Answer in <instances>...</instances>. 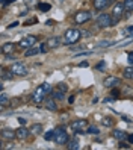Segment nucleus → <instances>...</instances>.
<instances>
[{
  "mask_svg": "<svg viewBox=\"0 0 133 150\" xmlns=\"http://www.w3.org/2000/svg\"><path fill=\"white\" fill-rule=\"evenodd\" d=\"M51 85L50 83H41L39 86H37L35 88V91H33V94H32V102L35 103V105H39V103H42L44 100L47 99V96H50L51 94Z\"/></svg>",
  "mask_w": 133,
  "mask_h": 150,
  "instance_id": "nucleus-1",
  "label": "nucleus"
},
{
  "mask_svg": "<svg viewBox=\"0 0 133 150\" xmlns=\"http://www.w3.org/2000/svg\"><path fill=\"white\" fill-rule=\"evenodd\" d=\"M120 20H115L112 14H100L97 17V26L101 29H106V28H113V26H117Z\"/></svg>",
  "mask_w": 133,
  "mask_h": 150,
  "instance_id": "nucleus-2",
  "label": "nucleus"
},
{
  "mask_svg": "<svg viewBox=\"0 0 133 150\" xmlns=\"http://www.w3.org/2000/svg\"><path fill=\"white\" fill-rule=\"evenodd\" d=\"M83 37L82 35V30H79L76 28H71V29H68L64 35V44H67V46H71V44H76L79 40H80Z\"/></svg>",
  "mask_w": 133,
  "mask_h": 150,
  "instance_id": "nucleus-3",
  "label": "nucleus"
},
{
  "mask_svg": "<svg viewBox=\"0 0 133 150\" xmlns=\"http://www.w3.org/2000/svg\"><path fill=\"white\" fill-rule=\"evenodd\" d=\"M91 18H92L91 12H89V11H85V9L77 11V12L74 14V23H76V24H83V23H88Z\"/></svg>",
  "mask_w": 133,
  "mask_h": 150,
  "instance_id": "nucleus-4",
  "label": "nucleus"
},
{
  "mask_svg": "<svg viewBox=\"0 0 133 150\" xmlns=\"http://www.w3.org/2000/svg\"><path fill=\"white\" fill-rule=\"evenodd\" d=\"M55 130H56V134H55V143L59 144V146L67 144L70 138H68V134L65 132V129H64V127H58V129H55Z\"/></svg>",
  "mask_w": 133,
  "mask_h": 150,
  "instance_id": "nucleus-5",
  "label": "nucleus"
},
{
  "mask_svg": "<svg viewBox=\"0 0 133 150\" xmlns=\"http://www.w3.org/2000/svg\"><path fill=\"white\" fill-rule=\"evenodd\" d=\"M37 41H38V37H35V35H27V37H24V38L20 40L18 46L26 50V49H29V47H33L35 44H37Z\"/></svg>",
  "mask_w": 133,
  "mask_h": 150,
  "instance_id": "nucleus-6",
  "label": "nucleus"
},
{
  "mask_svg": "<svg viewBox=\"0 0 133 150\" xmlns=\"http://www.w3.org/2000/svg\"><path fill=\"white\" fill-rule=\"evenodd\" d=\"M70 127H71V130L77 132V134H83V130L88 129V121L86 120H74L70 123Z\"/></svg>",
  "mask_w": 133,
  "mask_h": 150,
  "instance_id": "nucleus-7",
  "label": "nucleus"
},
{
  "mask_svg": "<svg viewBox=\"0 0 133 150\" xmlns=\"http://www.w3.org/2000/svg\"><path fill=\"white\" fill-rule=\"evenodd\" d=\"M9 70L15 76H26V74H27V67H26L23 62H14L9 67Z\"/></svg>",
  "mask_w": 133,
  "mask_h": 150,
  "instance_id": "nucleus-8",
  "label": "nucleus"
},
{
  "mask_svg": "<svg viewBox=\"0 0 133 150\" xmlns=\"http://www.w3.org/2000/svg\"><path fill=\"white\" fill-rule=\"evenodd\" d=\"M0 137H2L3 141H12L14 138H17V132L11 127H3L2 132H0Z\"/></svg>",
  "mask_w": 133,
  "mask_h": 150,
  "instance_id": "nucleus-9",
  "label": "nucleus"
},
{
  "mask_svg": "<svg viewBox=\"0 0 133 150\" xmlns=\"http://www.w3.org/2000/svg\"><path fill=\"white\" fill-rule=\"evenodd\" d=\"M124 11H126V8H124V3H115L113 9H112V17L115 20H120L121 17L124 15Z\"/></svg>",
  "mask_w": 133,
  "mask_h": 150,
  "instance_id": "nucleus-10",
  "label": "nucleus"
},
{
  "mask_svg": "<svg viewBox=\"0 0 133 150\" xmlns=\"http://www.w3.org/2000/svg\"><path fill=\"white\" fill-rule=\"evenodd\" d=\"M121 83V81L117 77V76H108L103 81V85L106 86V88H115V86H118Z\"/></svg>",
  "mask_w": 133,
  "mask_h": 150,
  "instance_id": "nucleus-11",
  "label": "nucleus"
},
{
  "mask_svg": "<svg viewBox=\"0 0 133 150\" xmlns=\"http://www.w3.org/2000/svg\"><path fill=\"white\" fill-rule=\"evenodd\" d=\"M62 42H64V41H62L59 37H51V38H49V40L46 41V44H47L49 49H58Z\"/></svg>",
  "mask_w": 133,
  "mask_h": 150,
  "instance_id": "nucleus-12",
  "label": "nucleus"
},
{
  "mask_svg": "<svg viewBox=\"0 0 133 150\" xmlns=\"http://www.w3.org/2000/svg\"><path fill=\"white\" fill-rule=\"evenodd\" d=\"M44 105H46V108L49 109V111H58V103H56V99H53V97L50 96V97H47L46 100H44Z\"/></svg>",
  "mask_w": 133,
  "mask_h": 150,
  "instance_id": "nucleus-13",
  "label": "nucleus"
},
{
  "mask_svg": "<svg viewBox=\"0 0 133 150\" xmlns=\"http://www.w3.org/2000/svg\"><path fill=\"white\" fill-rule=\"evenodd\" d=\"M15 132H17V138H18V139H27L29 135L32 134V132H30L29 129H26L24 126H20Z\"/></svg>",
  "mask_w": 133,
  "mask_h": 150,
  "instance_id": "nucleus-14",
  "label": "nucleus"
},
{
  "mask_svg": "<svg viewBox=\"0 0 133 150\" xmlns=\"http://www.w3.org/2000/svg\"><path fill=\"white\" fill-rule=\"evenodd\" d=\"M112 2V0H92V5L97 11H103L104 8H108L109 3Z\"/></svg>",
  "mask_w": 133,
  "mask_h": 150,
  "instance_id": "nucleus-15",
  "label": "nucleus"
},
{
  "mask_svg": "<svg viewBox=\"0 0 133 150\" xmlns=\"http://www.w3.org/2000/svg\"><path fill=\"white\" fill-rule=\"evenodd\" d=\"M14 52H15V44L14 42H5L2 46V53L6 55V56H9Z\"/></svg>",
  "mask_w": 133,
  "mask_h": 150,
  "instance_id": "nucleus-16",
  "label": "nucleus"
},
{
  "mask_svg": "<svg viewBox=\"0 0 133 150\" xmlns=\"http://www.w3.org/2000/svg\"><path fill=\"white\" fill-rule=\"evenodd\" d=\"M112 137L115 138V139H118V141H124V139H127V134L124 130H120V129H113V132H112Z\"/></svg>",
  "mask_w": 133,
  "mask_h": 150,
  "instance_id": "nucleus-17",
  "label": "nucleus"
},
{
  "mask_svg": "<svg viewBox=\"0 0 133 150\" xmlns=\"http://www.w3.org/2000/svg\"><path fill=\"white\" fill-rule=\"evenodd\" d=\"M8 105L11 106V100H9V97L2 91V94H0V109H5Z\"/></svg>",
  "mask_w": 133,
  "mask_h": 150,
  "instance_id": "nucleus-18",
  "label": "nucleus"
},
{
  "mask_svg": "<svg viewBox=\"0 0 133 150\" xmlns=\"http://www.w3.org/2000/svg\"><path fill=\"white\" fill-rule=\"evenodd\" d=\"M38 53H41V49H38V47H29V49H26L24 56L26 58H30V56H35V55H38Z\"/></svg>",
  "mask_w": 133,
  "mask_h": 150,
  "instance_id": "nucleus-19",
  "label": "nucleus"
},
{
  "mask_svg": "<svg viewBox=\"0 0 133 150\" xmlns=\"http://www.w3.org/2000/svg\"><path fill=\"white\" fill-rule=\"evenodd\" d=\"M50 96L53 97V99H56V100H59V102L65 99V93H64V91H61V90H58V88H56V90H53Z\"/></svg>",
  "mask_w": 133,
  "mask_h": 150,
  "instance_id": "nucleus-20",
  "label": "nucleus"
},
{
  "mask_svg": "<svg viewBox=\"0 0 133 150\" xmlns=\"http://www.w3.org/2000/svg\"><path fill=\"white\" fill-rule=\"evenodd\" d=\"M0 76H2V82L3 81H6V79H9V81H11V79L15 76L12 71H11V70H6V68H2V73H0Z\"/></svg>",
  "mask_w": 133,
  "mask_h": 150,
  "instance_id": "nucleus-21",
  "label": "nucleus"
},
{
  "mask_svg": "<svg viewBox=\"0 0 133 150\" xmlns=\"http://www.w3.org/2000/svg\"><path fill=\"white\" fill-rule=\"evenodd\" d=\"M122 76L126 79H133V65H129L122 70Z\"/></svg>",
  "mask_w": 133,
  "mask_h": 150,
  "instance_id": "nucleus-22",
  "label": "nucleus"
},
{
  "mask_svg": "<svg viewBox=\"0 0 133 150\" xmlns=\"http://www.w3.org/2000/svg\"><path fill=\"white\" fill-rule=\"evenodd\" d=\"M42 130H44V127H42V125H39V123L33 125L32 129H30V132H32L33 135H39V134H42Z\"/></svg>",
  "mask_w": 133,
  "mask_h": 150,
  "instance_id": "nucleus-23",
  "label": "nucleus"
},
{
  "mask_svg": "<svg viewBox=\"0 0 133 150\" xmlns=\"http://www.w3.org/2000/svg\"><path fill=\"white\" fill-rule=\"evenodd\" d=\"M101 125H103V126H106V127H113L115 120H113V118H110V117H104V118L101 120Z\"/></svg>",
  "mask_w": 133,
  "mask_h": 150,
  "instance_id": "nucleus-24",
  "label": "nucleus"
},
{
  "mask_svg": "<svg viewBox=\"0 0 133 150\" xmlns=\"http://www.w3.org/2000/svg\"><path fill=\"white\" fill-rule=\"evenodd\" d=\"M38 9L41 11V12H49L50 9H51V5L50 3H38Z\"/></svg>",
  "mask_w": 133,
  "mask_h": 150,
  "instance_id": "nucleus-25",
  "label": "nucleus"
},
{
  "mask_svg": "<svg viewBox=\"0 0 133 150\" xmlns=\"http://www.w3.org/2000/svg\"><path fill=\"white\" fill-rule=\"evenodd\" d=\"M86 134H91V135H99V134H100V130H99V127H97V126H88V129H86Z\"/></svg>",
  "mask_w": 133,
  "mask_h": 150,
  "instance_id": "nucleus-26",
  "label": "nucleus"
},
{
  "mask_svg": "<svg viewBox=\"0 0 133 150\" xmlns=\"http://www.w3.org/2000/svg\"><path fill=\"white\" fill-rule=\"evenodd\" d=\"M55 134H56V130H49L44 134V139L46 141H50V139H55Z\"/></svg>",
  "mask_w": 133,
  "mask_h": 150,
  "instance_id": "nucleus-27",
  "label": "nucleus"
},
{
  "mask_svg": "<svg viewBox=\"0 0 133 150\" xmlns=\"http://www.w3.org/2000/svg\"><path fill=\"white\" fill-rule=\"evenodd\" d=\"M115 41H100L97 44V47H109V46H113Z\"/></svg>",
  "mask_w": 133,
  "mask_h": 150,
  "instance_id": "nucleus-28",
  "label": "nucleus"
},
{
  "mask_svg": "<svg viewBox=\"0 0 133 150\" xmlns=\"http://www.w3.org/2000/svg\"><path fill=\"white\" fill-rule=\"evenodd\" d=\"M124 8L126 11H133V0H124Z\"/></svg>",
  "mask_w": 133,
  "mask_h": 150,
  "instance_id": "nucleus-29",
  "label": "nucleus"
},
{
  "mask_svg": "<svg viewBox=\"0 0 133 150\" xmlns=\"http://www.w3.org/2000/svg\"><path fill=\"white\" fill-rule=\"evenodd\" d=\"M67 147H68L70 150H79V149H80V146H79L77 141H71V144H68Z\"/></svg>",
  "mask_w": 133,
  "mask_h": 150,
  "instance_id": "nucleus-30",
  "label": "nucleus"
},
{
  "mask_svg": "<svg viewBox=\"0 0 133 150\" xmlns=\"http://www.w3.org/2000/svg\"><path fill=\"white\" fill-rule=\"evenodd\" d=\"M56 88H58V90H61V91H64V93H67V91H68V86H67V83H65V82H59Z\"/></svg>",
  "mask_w": 133,
  "mask_h": 150,
  "instance_id": "nucleus-31",
  "label": "nucleus"
},
{
  "mask_svg": "<svg viewBox=\"0 0 133 150\" xmlns=\"http://www.w3.org/2000/svg\"><path fill=\"white\" fill-rule=\"evenodd\" d=\"M37 23H38V18H37V17H33V18L27 20V21L23 23V24H24V26H32V24H37Z\"/></svg>",
  "mask_w": 133,
  "mask_h": 150,
  "instance_id": "nucleus-32",
  "label": "nucleus"
},
{
  "mask_svg": "<svg viewBox=\"0 0 133 150\" xmlns=\"http://www.w3.org/2000/svg\"><path fill=\"white\" fill-rule=\"evenodd\" d=\"M0 149H2V150H6V149H14V144L9 141L8 144H0Z\"/></svg>",
  "mask_w": 133,
  "mask_h": 150,
  "instance_id": "nucleus-33",
  "label": "nucleus"
},
{
  "mask_svg": "<svg viewBox=\"0 0 133 150\" xmlns=\"http://www.w3.org/2000/svg\"><path fill=\"white\" fill-rule=\"evenodd\" d=\"M104 67H106V62H104V61H100V62L95 65V68L100 70V71H101V70H104Z\"/></svg>",
  "mask_w": 133,
  "mask_h": 150,
  "instance_id": "nucleus-34",
  "label": "nucleus"
},
{
  "mask_svg": "<svg viewBox=\"0 0 133 150\" xmlns=\"http://www.w3.org/2000/svg\"><path fill=\"white\" fill-rule=\"evenodd\" d=\"M118 96H120V91L117 90V88H112V99H117Z\"/></svg>",
  "mask_w": 133,
  "mask_h": 150,
  "instance_id": "nucleus-35",
  "label": "nucleus"
},
{
  "mask_svg": "<svg viewBox=\"0 0 133 150\" xmlns=\"http://www.w3.org/2000/svg\"><path fill=\"white\" fill-rule=\"evenodd\" d=\"M124 33H130V37L133 38V26H129V28L124 30Z\"/></svg>",
  "mask_w": 133,
  "mask_h": 150,
  "instance_id": "nucleus-36",
  "label": "nucleus"
},
{
  "mask_svg": "<svg viewBox=\"0 0 133 150\" xmlns=\"http://www.w3.org/2000/svg\"><path fill=\"white\" fill-rule=\"evenodd\" d=\"M127 61H129V65H133V52H130V53L127 55Z\"/></svg>",
  "mask_w": 133,
  "mask_h": 150,
  "instance_id": "nucleus-37",
  "label": "nucleus"
},
{
  "mask_svg": "<svg viewBox=\"0 0 133 150\" xmlns=\"http://www.w3.org/2000/svg\"><path fill=\"white\" fill-rule=\"evenodd\" d=\"M118 147H120V149H130V146H129V144H126V143H122V141H120Z\"/></svg>",
  "mask_w": 133,
  "mask_h": 150,
  "instance_id": "nucleus-38",
  "label": "nucleus"
},
{
  "mask_svg": "<svg viewBox=\"0 0 133 150\" xmlns=\"http://www.w3.org/2000/svg\"><path fill=\"white\" fill-rule=\"evenodd\" d=\"M39 49H41V53H46V52H47V49H49V47H47V44L44 42V44H41V47H39Z\"/></svg>",
  "mask_w": 133,
  "mask_h": 150,
  "instance_id": "nucleus-39",
  "label": "nucleus"
},
{
  "mask_svg": "<svg viewBox=\"0 0 133 150\" xmlns=\"http://www.w3.org/2000/svg\"><path fill=\"white\" fill-rule=\"evenodd\" d=\"M18 123H20V126H24L26 123H27V120H26V118H23V117H20V118H18Z\"/></svg>",
  "mask_w": 133,
  "mask_h": 150,
  "instance_id": "nucleus-40",
  "label": "nucleus"
},
{
  "mask_svg": "<svg viewBox=\"0 0 133 150\" xmlns=\"http://www.w3.org/2000/svg\"><path fill=\"white\" fill-rule=\"evenodd\" d=\"M121 118L126 121V123H132L133 121V118H130V117H126V115H121Z\"/></svg>",
  "mask_w": 133,
  "mask_h": 150,
  "instance_id": "nucleus-41",
  "label": "nucleus"
},
{
  "mask_svg": "<svg viewBox=\"0 0 133 150\" xmlns=\"http://www.w3.org/2000/svg\"><path fill=\"white\" fill-rule=\"evenodd\" d=\"M46 24H47V26H55V24H56V21H55V20H47V21H46Z\"/></svg>",
  "mask_w": 133,
  "mask_h": 150,
  "instance_id": "nucleus-42",
  "label": "nucleus"
},
{
  "mask_svg": "<svg viewBox=\"0 0 133 150\" xmlns=\"http://www.w3.org/2000/svg\"><path fill=\"white\" fill-rule=\"evenodd\" d=\"M88 65H89V64H88V61H83V62L79 64V67H88Z\"/></svg>",
  "mask_w": 133,
  "mask_h": 150,
  "instance_id": "nucleus-43",
  "label": "nucleus"
},
{
  "mask_svg": "<svg viewBox=\"0 0 133 150\" xmlns=\"http://www.w3.org/2000/svg\"><path fill=\"white\" fill-rule=\"evenodd\" d=\"M68 103H70V105L74 103V96H70V97H68Z\"/></svg>",
  "mask_w": 133,
  "mask_h": 150,
  "instance_id": "nucleus-44",
  "label": "nucleus"
},
{
  "mask_svg": "<svg viewBox=\"0 0 133 150\" xmlns=\"http://www.w3.org/2000/svg\"><path fill=\"white\" fill-rule=\"evenodd\" d=\"M15 26H18V23H17V21L15 23H11L9 26H8V29H12V28H15Z\"/></svg>",
  "mask_w": 133,
  "mask_h": 150,
  "instance_id": "nucleus-45",
  "label": "nucleus"
},
{
  "mask_svg": "<svg viewBox=\"0 0 133 150\" xmlns=\"http://www.w3.org/2000/svg\"><path fill=\"white\" fill-rule=\"evenodd\" d=\"M127 139H129V143H130V144H133V135H129Z\"/></svg>",
  "mask_w": 133,
  "mask_h": 150,
  "instance_id": "nucleus-46",
  "label": "nucleus"
},
{
  "mask_svg": "<svg viewBox=\"0 0 133 150\" xmlns=\"http://www.w3.org/2000/svg\"><path fill=\"white\" fill-rule=\"evenodd\" d=\"M15 0H6V5H11V3H14Z\"/></svg>",
  "mask_w": 133,
  "mask_h": 150,
  "instance_id": "nucleus-47",
  "label": "nucleus"
},
{
  "mask_svg": "<svg viewBox=\"0 0 133 150\" xmlns=\"http://www.w3.org/2000/svg\"><path fill=\"white\" fill-rule=\"evenodd\" d=\"M0 2H2V5H3V6H6V0H0Z\"/></svg>",
  "mask_w": 133,
  "mask_h": 150,
  "instance_id": "nucleus-48",
  "label": "nucleus"
},
{
  "mask_svg": "<svg viewBox=\"0 0 133 150\" xmlns=\"http://www.w3.org/2000/svg\"><path fill=\"white\" fill-rule=\"evenodd\" d=\"M58 2H61V3H62V2H64V0H58Z\"/></svg>",
  "mask_w": 133,
  "mask_h": 150,
  "instance_id": "nucleus-49",
  "label": "nucleus"
}]
</instances>
